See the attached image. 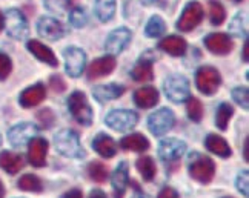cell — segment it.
Wrapping results in <instances>:
<instances>
[{
  "label": "cell",
  "instance_id": "43",
  "mask_svg": "<svg viewBox=\"0 0 249 198\" xmlns=\"http://www.w3.org/2000/svg\"><path fill=\"white\" fill-rule=\"evenodd\" d=\"M235 186H237L238 192H242L245 197L249 195V172L248 171H242L237 175Z\"/></svg>",
  "mask_w": 249,
  "mask_h": 198
},
{
  "label": "cell",
  "instance_id": "5",
  "mask_svg": "<svg viewBox=\"0 0 249 198\" xmlns=\"http://www.w3.org/2000/svg\"><path fill=\"white\" fill-rule=\"evenodd\" d=\"M163 89L166 97L174 103H181L191 97L189 82L183 75H171V77H168L165 80Z\"/></svg>",
  "mask_w": 249,
  "mask_h": 198
},
{
  "label": "cell",
  "instance_id": "31",
  "mask_svg": "<svg viewBox=\"0 0 249 198\" xmlns=\"http://www.w3.org/2000/svg\"><path fill=\"white\" fill-rule=\"evenodd\" d=\"M17 187L22 191H26V192H42L43 191L40 178L33 174H26V175L20 177V180L17 182Z\"/></svg>",
  "mask_w": 249,
  "mask_h": 198
},
{
  "label": "cell",
  "instance_id": "49",
  "mask_svg": "<svg viewBox=\"0 0 249 198\" xmlns=\"http://www.w3.org/2000/svg\"><path fill=\"white\" fill-rule=\"evenodd\" d=\"M140 2H142L143 5H152V3H156L157 0H140Z\"/></svg>",
  "mask_w": 249,
  "mask_h": 198
},
{
  "label": "cell",
  "instance_id": "21",
  "mask_svg": "<svg viewBox=\"0 0 249 198\" xmlns=\"http://www.w3.org/2000/svg\"><path fill=\"white\" fill-rule=\"evenodd\" d=\"M159 48L161 51L168 52L172 57H180V55H185L186 52V40L181 39L178 35H169V37H165L163 40L159 43Z\"/></svg>",
  "mask_w": 249,
  "mask_h": 198
},
{
  "label": "cell",
  "instance_id": "37",
  "mask_svg": "<svg viewBox=\"0 0 249 198\" xmlns=\"http://www.w3.org/2000/svg\"><path fill=\"white\" fill-rule=\"evenodd\" d=\"M70 22L75 26V28H82L88 22V14H86L85 8L82 6H75L72 8V11L70 14Z\"/></svg>",
  "mask_w": 249,
  "mask_h": 198
},
{
  "label": "cell",
  "instance_id": "13",
  "mask_svg": "<svg viewBox=\"0 0 249 198\" xmlns=\"http://www.w3.org/2000/svg\"><path fill=\"white\" fill-rule=\"evenodd\" d=\"M205 46L209 50V52L217 55H226L234 50V42L231 37L223 33H214L209 34L205 39Z\"/></svg>",
  "mask_w": 249,
  "mask_h": 198
},
{
  "label": "cell",
  "instance_id": "25",
  "mask_svg": "<svg viewBox=\"0 0 249 198\" xmlns=\"http://www.w3.org/2000/svg\"><path fill=\"white\" fill-rule=\"evenodd\" d=\"M124 88L122 84H116V83H109V84H102V86H97L92 89L94 97L97 99V101L105 103V101H111L116 100L120 96H123Z\"/></svg>",
  "mask_w": 249,
  "mask_h": 198
},
{
  "label": "cell",
  "instance_id": "55",
  "mask_svg": "<svg viewBox=\"0 0 249 198\" xmlns=\"http://www.w3.org/2000/svg\"><path fill=\"white\" fill-rule=\"evenodd\" d=\"M0 145H2V137H0Z\"/></svg>",
  "mask_w": 249,
  "mask_h": 198
},
{
  "label": "cell",
  "instance_id": "45",
  "mask_svg": "<svg viewBox=\"0 0 249 198\" xmlns=\"http://www.w3.org/2000/svg\"><path fill=\"white\" fill-rule=\"evenodd\" d=\"M157 198H180V197L174 189H172V187H165V189L160 191Z\"/></svg>",
  "mask_w": 249,
  "mask_h": 198
},
{
  "label": "cell",
  "instance_id": "7",
  "mask_svg": "<svg viewBox=\"0 0 249 198\" xmlns=\"http://www.w3.org/2000/svg\"><path fill=\"white\" fill-rule=\"evenodd\" d=\"M107 125L119 132H128L131 131L134 126L137 125L139 121V116L134 111H128V109H114L105 118Z\"/></svg>",
  "mask_w": 249,
  "mask_h": 198
},
{
  "label": "cell",
  "instance_id": "29",
  "mask_svg": "<svg viewBox=\"0 0 249 198\" xmlns=\"http://www.w3.org/2000/svg\"><path fill=\"white\" fill-rule=\"evenodd\" d=\"M94 9L100 22H109L116 14V0H95Z\"/></svg>",
  "mask_w": 249,
  "mask_h": 198
},
{
  "label": "cell",
  "instance_id": "27",
  "mask_svg": "<svg viewBox=\"0 0 249 198\" xmlns=\"http://www.w3.org/2000/svg\"><path fill=\"white\" fill-rule=\"evenodd\" d=\"M120 148L123 150H132V152H145L149 149V141L142 134H131L122 138Z\"/></svg>",
  "mask_w": 249,
  "mask_h": 198
},
{
  "label": "cell",
  "instance_id": "26",
  "mask_svg": "<svg viewBox=\"0 0 249 198\" xmlns=\"http://www.w3.org/2000/svg\"><path fill=\"white\" fill-rule=\"evenodd\" d=\"M205 146L209 152L215 154L217 157H222V158H228L232 155V150L229 148V145L226 143V140L222 138L220 135L215 134H209L205 140Z\"/></svg>",
  "mask_w": 249,
  "mask_h": 198
},
{
  "label": "cell",
  "instance_id": "8",
  "mask_svg": "<svg viewBox=\"0 0 249 198\" xmlns=\"http://www.w3.org/2000/svg\"><path fill=\"white\" fill-rule=\"evenodd\" d=\"M3 26L6 28V33L13 37V39L22 40L28 35V22L25 16L18 11V9H8L3 16Z\"/></svg>",
  "mask_w": 249,
  "mask_h": 198
},
{
  "label": "cell",
  "instance_id": "16",
  "mask_svg": "<svg viewBox=\"0 0 249 198\" xmlns=\"http://www.w3.org/2000/svg\"><path fill=\"white\" fill-rule=\"evenodd\" d=\"M131 42V31L126 28H117L114 30L109 35L107 42H105V50L109 54H119L128 46Z\"/></svg>",
  "mask_w": 249,
  "mask_h": 198
},
{
  "label": "cell",
  "instance_id": "34",
  "mask_svg": "<svg viewBox=\"0 0 249 198\" xmlns=\"http://www.w3.org/2000/svg\"><path fill=\"white\" fill-rule=\"evenodd\" d=\"M88 175L94 182L105 183L108 178V167L100 162H92L88 165Z\"/></svg>",
  "mask_w": 249,
  "mask_h": 198
},
{
  "label": "cell",
  "instance_id": "10",
  "mask_svg": "<svg viewBox=\"0 0 249 198\" xmlns=\"http://www.w3.org/2000/svg\"><path fill=\"white\" fill-rule=\"evenodd\" d=\"M63 57L66 62L65 65L66 72L74 79L80 77L86 65V54L80 48H77V46H68L63 51Z\"/></svg>",
  "mask_w": 249,
  "mask_h": 198
},
{
  "label": "cell",
  "instance_id": "53",
  "mask_svg": "<svg viewBox=\"0 0 249 198\" xmlns=\"http://www.w3.org/2000/svg\"><path fill=\"white\" fill-rule=\"evenodd\" d=\"M134 198H146V197H143V195H140V194H139V195H136Z\"/></svg>",
  "mask_w": 249,
  "mask_h": 198
},
{
  "label": "cell",
  "instance_id": "23",
  "mask_svg": "<svg viewBox=\"0 0 249 198\" xmlns=\"http://www.w3.org/2000/svg\"><path fill=\"white\" fill-rule=\"evenodd\" d=\"M28 50H30V52L33 54V55H36L37 59H39L40 62H43V63H48L50 66H59V62H57V57L54 55V52L48 48L46 45H43V43H40L39 40H30L28 42Z\"/></svg>",
  "mask_w": 249,
  "mask_h": 198
},
{
  "label": "cell",
  "instance_id": "51",
  "mask_svg": "<svg viewBox=\"0 0 249 198\" xmlns=\"http://www.w3.org/2000/svg\"><path fill=\"white\" fill-rule=\"evenodd\" d=\"M3 30V14L0 13V31Z\"/></svg>",
  "mask_w": 249,
  "mask_h": 198
},
{
  "label": "cell",
  "instance_id": "19",
  "mask_svg": "<svg viewBox=\"0 0 249 198\" xmlns=\"http://www.w3.org/2000/svg\"><path fill=\"white\" fill-rule=\"evenodd\" d=\"M129 184V174H128V163L122 162L116 172L112 174V189L116 194V198H123L124 192H126V187Z\"/></svg>",
  "mask_w": 249,
  "mask_h": 198
},
{
  "label": "cell",
  "instance_id": "54",
  "mask_svg": "<svg viewBox=\"0 0 249 198\" xmlns=\"http://www.w3.org/2000/svg\"><path fill=\"white\" fill-rule=\"evenodd\" d=\"M234 3H240V2H243V0H232Z\"/></svg>",
  "mask_w": 249,
  "mask_h": 198
},
{
  "label": "cell",
  "instance_id": "39",
  "mask_svg": "<svg viewBox=\"0 0 249 198\" xmlns=\"http://www.w3.org/2000/svg\"><path fill=\"white\" fill-rule=\"evenodd\" d=\"M37 120L42 123V128L50 129L54 125L55 116H54V112L50 108H45V109H40L39 112H37Z\"/></svg>",
  "mask_w": 249,
  "mask_h": 198
},
{
  "label": "cell",
  "instance_id": "20",
  "mask_svg": "<svg viewBox=\"0 0 249 198\" xmlns=\"http://www.w3.org/2000/svg\"><path fill=\"white\" fill-rule=\"evenodd\" d=\"M134 101L142 109L154 108L159 103V91L152 86H143L134 92Z\"/></svg>",
  "mask_w": 249,
  "mask_h": 198
},
{
  "label": "cell",
  "instance_id": "11",
  "mask_svg": "<svg viewBox=\"0 0 249 198\" xmlns=\"http://www.w3.org/2000/svg\"><path fill=\"white\" fill-rule=\"evenodd\" d=\"M36 134H37V128L33 123H20V125H16L14 128L9 129L8 140L13 146L22 148L30 143V141L36 137Z\"/></svg>",
  "mask_w": 249,
  "mask_h": 198
},
{
  "label": "cell",
  "instance_id": "48",
  "mask_svg": "<svg viewBox=\"0 0 249 198\" xmlns=\"http://www.w3.org/2000/svg\"><path fill=\"white\" fill-rule=\"evenodd\" d=\"M243 62H248V42H245V48H243Z\"/></svg>",
  "mask_w": 249,
  "mask_h": 198
},
{
  "label": "cell",
  "instance_id": "18",
  "mask_svg": "<svg viewBox=\"0 0 249 198\" xmlns=\"http://www.w3.org/2000/svg\"><path fill=\"white\" fill-rule=\"evenodd\" d=\"M46 97V89L42 83H37L34 86H30L26 88L20 97H18V101H20V105L23 108H33V106H37L39 103H42Z\"/></svg>",
  "mask_w": 249,
  "mask_h": 198
},
{
  "label": "cell",
  "instance_id": "40",
  "mask_svg": "<svg viewBox=\"0 0 249 198\" xmlns=\"http://www.w3.org/2000/svg\"><path fill=\"white\" fill-rule=\"evenodd\" d=\"M229 33H231L232 35H237V37H245L246 35V30H245V25H243V16L242 14H237L234 18L231 25H229Z\"/></svg>",
  "mask_w": 249,
  "mask_h": 198
},
{
  "label": "cell",
  "instance_id": "30",
  "mask_svg": "<svg viewBox=\"0 0 249 198\" xmlns=\"http://www.w3.org/2000/svg\"><path fill=\"white\" fill-rule=\"evenodd\" d=\"M136 166H137V171L142 174L143 180H146V182H152V180H154L156 172H157V167H156L154 160H152L151 157H140L137 160Z\"/></svg>",
  "mask_w": 249,
  "mask_h": 198
},
{
  "label": "cell",
  "instance_id": "12",
  "mask_svg": "<svg viewBox=\"0 0 249 198\" xmlns=\"http://www.w3.org/2000/svg\"><path fill=\"white\" fill-rule=\"evenodd\" d=\"M186 152V143L178 138H166L159 145V157L165 162H174Z\"/></svg>",
  "mask_w": 249,
  "mask_h": 198
},
{
  "label": "cell",
  "instance_id": "42",
  "mask_svg": "<svg viewBox=\"0 0 249 198\" xmlns=\"http://www.w3.org/2000/svg\"><path fill=\"white\" fill-rule=\"evenodd\" d=\"M13 71V63L11 59L6 54L0 52V80H6L8 75Z\"/></svg>",
  "mask_w": 249,
  "mask_h": 198
},
{
  "label": "cell",
  "instance_id": "17",
  "mask_svg": "<svg viewBox=\"0 0 249 198\" xmlns=\"http://www.w3.org/2000/svg\"><path fill=\"white\" fill-rule=\"evenodd\" d=\"M114 68H116V59L112 55H105L97 60H94L89 68H88V79L89 80H97L102 79L105 75H109Z\"/></svg>",
  "mask_w": 249,
  "mask_h": 198
},
{
  "label": "cell",
  "instance_id": "50",
  "mask_svg": "<svg viewBox=\"0 0 249 198\" xmlns=\"http://www.w3.org/2000/svg\"><path fill=\"white\" fill-rule=\"evenodd\" d=\"M3 195H5V187H3V183L0 182V198H3Z\"/></svg>",
  "mask_w": 249,
  "mask_h": 198
},
{
  "label": "cell",
  "instance_id": "38",
  "mask_svg": "<svg viewBox=\"0 0 249 198\" xmlns=\"http://www.w3.org/2000/svg\"><path fill=\"white\" fill-rule=\"evenodd\" d=\"M232 99L235 100L237 105H240L243 109L249 108V91L246 86H238L232 89Z\"/></svg>",
  "mask_w": 249,
  "mask_h": 198
},
{
  "label": "cell",
  "instance_id": "44",
  "mask_svg": "<svg viewBox=\"0 0 249 198\" xmlns=\"http://www.w3.org/2000/svg\"><path fill=\"white\" fill-rule=\"evenodd\" d=\"M50 83H51V88L55 92H63L66 89V83L63 82V79L60 77V75H53Z\"/></svg>",
  "mask_w": 249,
  "mask_h": 198
},
{
  "label": "cell",
  "instance_id": "47",
  "mask_svg": "<svg viewBox=\"0 0 249 198\" xmlns=\"http://www.w3.org/2000/svg\"><path fill=\"white\" fill-rule=\"evenodd\" d=\"M89 198H108V197H107V194H105L103 191H100V189H94V191L89 194Z\"/></svg>",
  "mask_w": 249,
  "mask_h": 198
},
{
  "label": "cell",
  "instance_id": "14",
  "mask_svg": "<svg viewBox=\"0 0 249 198\" xmlns=\"http://www.w3.org/2000/svg\"><path fill=\"white\" fill-rule=\"evenodd\" d=\"M28 160L34 167H43L46 165L48 141L42 137H34L28 143Z\"/></svg>",
  "mask_w": 249,
  "mask_h": 198
},
{
  "label": "cell",
  "instance_id": "52",
  "mask_svg": "<svg viewBox=\"0 0 249 198\" xmlns=\"http://www.w3.org/2000/svg\"><path fill=\"white\" fill-rule=\"evenodd\" d=\"M245 158H246V162H248V140L245 141Z\"/></svg>",
  "mask_w": 249,
  "mask_h": 198
},
{
  "label": "cell",
  "instance_id": "3",
  "mask_svg": "<svg viewBox=\"0 0 249 198\" xmlns=\"http://www.w3.org/2000/svg\"><path fill=\"white\" fill-rule=\"evenodd\" d=\"M68 109L71 112V116L74 117V120H77L80 125L89 126L92 123V118H94L92 109L83 92L75 91L71 94L68 99Z\"/></svg>",
  "mask_w": 249,
  "mask_h": 198
},
{
  "label": "cell",
  "instance_id": "32",
  "mask_svg": "<svg viewBox=\"0 0 249 198\" xmlns=\"http://www.w3.org/2000/svg\"><path fill=\"white\" fill-rule=\"evenodd\" d=\"M234 116V109L229 103H222L217 109V114H215V125L220 131H226L228 129V123L231 117Z\"/></svg>",
  "mask_w": 249,
  "mask_h": 198
},
{
  "label": "cell",
  "instance_id": "4",
  "mask_svg": "<svg viewBox=\"0 0 249 198\" xmlns=\"http://www.w3.org/2000/svg\"><path fill=\"white\" fill-rule=\"evenodd\" d=\"M196 84L197 89L205 94V96H213L215 94L222 84V77L220 72L213 68V66H202L196 75Z\"/></svg>",
  "mask_w": 249,
  "mask_h": 198
},
{
  "label": "cell",
  "instance_id": "15",
  "mask_svg": "<svg viewBox=\"0 0 249 198\" xmlns=\"http://www.w3.org/2000/svg\"><path fill=\"white\" fill-rule=\"evenodd\" d=\"M37 31H39L42 37L53 42L62 39L66 33L65 26L53 17H42L39 20V25H37Z\"/></svg>",
  "mask_w": 249,
  "mask_h": 198
},
{
  "label": "cell",
  "instance_id": "35",
  "mask_svg": "<svg viewBox=\"0 0 249 198\" xmlns=\"http://www.w3.org/2000/svg\"><path fill=\"white\" fill-rule=\"evenodd\" d=\"M226 18V13L223 5L217 0H209V20L213 25H222Z\"/></svg>",
  "mask_w": 249,
  "mask_h": 198
},
{
  "label": "cell",
  "instance_id": "28",
  "mask_svg": "<svg viewBox=\"0 0 249 198\" xmlns=\"http://www.w3.org/2000/svg\"><path fill=\"white\" fill-rule=\"evenodd\" d=\"M131 75H132V79L139 83L152 80V77H154V74H152V60H146V59L139 60L136 66L132 68Z\"/></svg>",
  "mask_w": 249,
  "mask_h": 198
},
{
  "label": "cell",
  "instance_id": "2",
  "mask_svg": "<svg viewBox=\"0 0 249 198\" xmlns=\"http://www.w3.org/2000/svg\"><path fill=\"white\" fill-rule=\"evenodd\" d=\"M215 165L208 155L194 152L189 155V175L198 183H209L214 178Z\"/></svg>",
  "mask_w": 249,
  "mask_h": 198
},
{
  "label": "cell",
  "instance_id": "1",
  "mask_svg": "<svg viewBox=\"0 0 249 198\" xmlns=\"http://www.w3.org/2000/svg\"><path fill=\"white\" fill-rule=\"evenodd\" d=\"M54 145L59 152L68 158H82L85 157V150L82 149L77 132L72 129H62L54 137Z\"/></svg>",
  "mask_w": 249,
  "mask_h": 198
},
{
  "label": "cell",
  "instance_id": "6",
  "mask_svg": "<svg viewBox=\"0 0 249 198\" xmlns=\"http://www.w3.org/2000/svg\"><path fill=\"white\" fill-rule=\"evenodd\" d=\"M176 123L174 112L169 108H161L156 111L154 114H151L148 118V129L151 131V134H154L156 137L165 135L166 132H169Z\"/></svg>",
  "mask_w": 249,
  "mask_h": 198
},
{
  "label": "cell",
  "instance_id": "41",
  "mask_svg": "<svg viewBox=\"0 0 249 198\" xmlns=\"http://www.w3.org/2000/svg\"><path fill=\"white\" fill-rule=\"evenodd\" d=\"M45 6L50 9L51 13L65 14L66 8L70 6V2L68 0H45Z\"/></svg>",
  "mask_w": 249,
  "mask_h": 198
},
{
  "label": "cell",
  "instance_id": "9",
  "mask_svg": "<svg viewBox=\"0 0 249 198\" xmlns=\"http://www.w3.org/2000/svg\"><path fill=\"white\" fill-rule=\"evenodd\" d=\"M203 8L198 2H189L183 13H181L178 22H177V30L181 33H189L193 31L194 28H197L200 25V22L203 20Z\"/></svg>",
  "mask_w": 249,
  "mask_h": 198
},
{
  "label": "cell",
  "instance_id": "24",
  "mask_svg": "<svg viewBox=\"0 0 249 198\" xmlns=\"http://www.w3.org/2000/svg\"><path fill=\"white\" fill-rule=\"evenodd\" d=\"M92 148L99 155H102L103 158H111L116 155L117 152V145L109 135L107 134H99L92 141Z\"/></svg>",
  "mask_w": 249,
  "mask_h": 198
},
{
  "label": "cell",
  "instance_id": "33",
  "mask_svg": "<svg viewBox=\"0 0 249 198\" xmlns=\"http://www.w3.org/2000/svg\"><path fill=\"white\" fill-rule=\"evenodd\" d=\"M165 31H166V25H165V22H163V18H161L160 16H152V17L149 18L148 25H146V30H145L146 35H148V37H152V39H154V37L163 35Z\"/></svg>",
  "mask_w": 249,
  "mask_h": 198
},
{
  "label": "cell",
  "instance_id": "46",
  "mask_svg": "<svg viewBox=\"0 0 249 198\" xmlns=\"http://www.w3.org/2000/svg\"><path fill=\"white\" fill-rule=\"evenodd\" d=\"M62 198H83V194L79 189H72L70 192H66L65 195H62Z\"/></svg>",
  "mask_w": 249,
  "mask_h": 198
},
{
  "label": "cell",
  "instance_id": "22",
  "mask_svg": "<svg viewBox=\"0 0 249 198\" xmlns=\"http://www.w3.org/2000/svg\"><path fill=\"white\" fill-rule=\"evenodd\" d=\"M23 166H25V160L20 154L9 152V150H5V152L0 154V167L9 175L20 172Z\"/></svg>",
  "mask_w": 249,
  "mask_h": 198
},
{
  "label": "cell",
  "instance_id": "36",
  "mask_svg": "<svg viewBox=\"0 0 249 198\" xmlns=\"http://www.w3.org/2000/svg\"><path fill=\"white\" fill-rule=\"evenodd\" d=\"M186 111H188V117L198 123V121H202L203 118V106H202V101L196 97H189L188 99V103H186Z\"/></svg>",
  "mask_w": 249,
  "mask_h": 198
}]
</instances>
